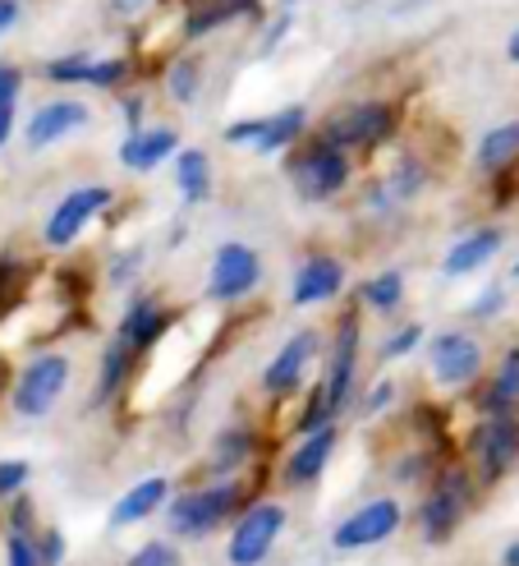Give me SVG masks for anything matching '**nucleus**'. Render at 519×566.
<instances>
[{
	"mask_svg": "<svg viewBox=\"0 0 519 566\" xmlns=\"http://www.w3.org/2000/svg\"><path fill=\"white\" fill-rule=\"evenodd\" d=\"M285 171H290V185L304 203H327L350 185V153L327 144V138H308Z\"/></svg>",
	"mask_w": 519,
	"mask_h": 566,
	"instance_id": "f257e3e1",
	"label": "nucleus"
},
{
	"mask_svg": "<svg viewBox=\"0 0 519 566\" xmlns=\"http://www.w3.org/2000/svg\"><path fill=\"white\" fill-rule=\"evenodd\" d=\"M235 506H240V484H230V479L225 484L193 489L170 502V530L184 534V539H203V534H212L216 525L235 516Z\"/></svg>",
	"mask_w": 519,
	"mask_h": 566,
	"instance_id": "f03ea898",
	"label": "nucleus"
},
{
	"mask_svg": "<svg viewBox=\"0 0 519 566\" xmlns=\"http://www.w3.org/2000/svg\"><path fill=\"white\" fill-rule=\"evenodd\" d=\"M391 134H395V106H386V102H354V106L336 111V116L322 125V134H317V138H327V144L354 153V148H378V144H386Z\"/></svg>",
	"mask_w": 519,
	"mask_h": 566,
	"instance_id": "7ed1b4c3",
	"label": "nucleus"
},
{
	"mask_svg": "<svg viewBox=\"0 0 519 566\" xmlns=\"http://www.w3.org/2000/svg\"><path fill=\"white\" fill-rule=\"evenodd\" d=\"M65 387H70V355L46 350L38 359H28L23 374L14 378V410L23 419H42L65 396Z\"/></svg>",
	"mask_w": 519,
	"mask_h": 566,
	"instance_id": "20e7f679",
	"label": "nucleus"
},
{
	"mask_svg": "<svg viewBox=\"0 0 519 566\" xmlns=\"http://www.w3.org/2000/svg\"><path fill=\"white\" fill-rule=\"evenodd\" d=\"M308 129V111L304 106H285L276 116H253V120H235L225 125V144L235 148H253L257 157H272V153H285L295 148Z\"/></svg>",
	"mask_w": 519,
	"mask_h": 566,
	"instance_id": "39448f33",
	"label": "nucleus"
},
{
	"mask_svg": "<svg viewBox=\"0 0 519 566\" xmlns=\"http://www.w3.org/2000/svg\"><path fill=\"white\" fill-rule=\"evenodd\" d=\"M280 530H285V506L276 502H257L248 506V512L235 521V534H230V566H263L280 539Z\"/></svg>",
	"mask_w": 519,
	"mask_h": 566,
	"instance_id": "423d86ee",
	"label": "nucleus"
},
{
	"mask_svg": "<svg viewBox=\"0 0 519 566\" xmlns=\"http://www.w3.org/2000/svg\"><path fill=\"white\" fill-rule=\"evenodd\" d=\"M257 281H263V259H257V249L244 240H225L212 259V272H208V295L216 304H235V300L257 291Z\"/></svg>",
	"mask_w": 519,
	"mask_h": 566,
	"instance_id": "0eeeda50",
	"label": "nucleus"
},
{
	"mask_svg": "<svg viewBox=\"0 0 519 566\" xmlns=\"http://www.w3.org/2000/svg\"><path fill=\"white\" fill-rule=\"evenodd\" d=\"M110 189L106 185H78V189H70L61 203H55V212L46 217V231H42V240L51 244V249H70V244H78V235L93 226V217H102L106 208H110Z\"/></svg>",
	"mask_w": 519,
	"mask_h": 566,
	"instance_id": "6e6552de",
	"label": "nucleus"
},
{
	"mask_svg": "<svg viewBox=\"0 0 519 566\" xmlns=\"http://www.w3.org/2000/svg\"><path fill=\"white\" fill-rule=\"evenodd\" d=\"M474 461H478L483 484H497L501 474H510V465L519 461V419H515V410L487 415L478 423V433H474Z\"/></svg>",
	"mask_w": 519,
	"mask_h": 566,
	"instance_id": "1a4fd4ad",
	"label": "nucleus"
},
{
	"mask_svg": "<svg viewBox=\"0 0 519 566\" xmlns=\"http://www.w3.org/2000/svg\"><path fill=\"white\" fill-rule=\"evenodd\" d=\"M469 497H474L469 474H465V470H446V474L437 479V489L427 493L423 512H419V516H423V539H427V544H446L451 534H455V525H459V516H465Z\"/></svg>",
	"mask_w": 519,
	"mask_h": 566,
	"instance_id": "9d476101",
	"label": "nucleus"
},
{
	"mask_svg": "<svg viewBox=\"0 0 519 566\" xmlns=\"http://www.w3.org/2000/svg\"><path fill=\"white\" fill-rule=\"evenodd\" d=\"M400 521H405V512H400V502L395 497H372V502H363L354 516H345L340 525H336V534H331V544L336 548H378V544H386L391 534L400 530Z\"/></svg>",
	"mask_w": 519,
	"mask_h": 566,
	"instance_id": "9b49d317",
	"label": "nucleus"
},
{
	"mask_svg": "<svg viewBox=\"0 0 519 566\" xmlns=\"http://www.w3.org/2000/svg\"><path fill=\"white\" fill-rule=\"evenodd\" d=\"M51 83H88V88H106L115 93L120 83L129 78V61L125 55H88V51H74V55H55L42 70Z\"/></svg>",
	"mask_w": 519,
	"mask_h": 566,
	"instance_id": "f8f14e48",
	"label": "nucleus"
},
{
	"mask_svg": "<svg viewBox=\"0 0 519 566\" xmlns=\"http://www.w3.org/2000/svg\"><path fill=\"white\" fill-rule=\"evenodd\" d=\"M427 359H432V378L442 387H469L483 374V346L469 332H442L432 342Z\"/></svg>",
	"mask_w": 519,
	"mask_h": 566,
	"instance_id": "ddd939ff",
	"label": "nucleus"
},
{
	"mask_svg": "<svg viewBox=\"0 0 519 566\" xmlns=\"http://www.w3.org/2000/svg\"><path fill=\"white\" fill-rule=\"evenodd\" d=\"M322 350V336H317L313 327H304V332H295L290 342H285L280 350H276V359L263 369V391L267 396H290V391H299L304 387V378H308V364H313V355Z\"/></svg>",
	"mask_w": 519,
	"mask_h": 566,
	"instance_id": "4468645a",
	"label": "nucleus"
},
{
	"mask_svg": "<svg viewBox=\"0 0 519 566\" xmlns=\"http://www.w3.org/2000/svg\"><path fill=\"white\" fill-rule=\"evenodd\" d=\"M354 374H359V318H354V314H345L340 327H336V346H331L327 382H322V396H327L331 415H340L345 406H350Z\"/></svg>",
	"mask_w": 519,
	"mask_h": 566,
	"instance_id": "2eb2a0df",
	"label": "nucleus"
},
{
	"mask_svg": "<svg viewBox=\"0 0 519 566\" xmlns=\"http://www.w3.org/2000/svg\"><path fill=\"white\" fill-rule=\"evenodd\" d=\"M88 120H93V111L83 106V102H74V97H55V102H42L33 116H28L23 138H28V148H51V144H61V138L78 134Z\"/></svg>",
	"mask_w": 519,
	"mask_h": 566,
	"instance_id": "dca6fc26",
	"label": "nucleus"
},
{
	"mask_svg": "<svg viewBox=\"0 0 519 566\" xmlns=\"http://www.w3.org/2000/svg\"><path fill=\"white\" fill-rule=\"evenodd\" d=\"M345 291V263L331 259V253H313V259L299 263L295 281H290V304L295 308H313V304H327Z\"/></svg>",
	"mask_w": 519,
	"mask_h": 566,
	"instance_id": "f3484780",
	"label": "nucleus"
},
{
	"mask_svg": "<svg viewBox=\"0 0 519 566\" xmlns=\"http://www.w3.org/2000/svg\"><path fill=\"white\" fill-rule=\"evenodd\" d=\"M180 153V134L170 125H152V129H129V138L120 144V166L134 176L157 171L161 161H170Z\"/></svg>",
	"mask_w": 519,
	"mask_h": 566,
	"instance_id": "a211bd4d",
	"label": "nucleus"
},
{
	"mask_svg": "<svg viewBox=\"0 0 519 566\" xmlns=\"http://www.w3.org/2000/svg\"><path fill=\"white\" fill-rule=\"evenodd\" d=\"M501 244H506V235L497 231V226H478V231H469L465 240H455V244L446 249L442 272H446V276H469V272H478L483 263H492L497 253H501Z\"/></svg>",
	"mask_w": 519,
	"mask_h": 566,
	"instance_id": "6ab92c4d",
	"label": "nucleus"
},
{
	"mask_svg": "<svg viewBox=\"0 0 519 566\" xmlns=\"http://www.w3.org/2000/svg\"><path fill=\"white\" fill-rule=\"evenodd\" d=\"M331 451H336V423H322V429L304 433V442L295 447V457L285 461V484H295V489L299 484H313V479L327 470Z\"/></svg>",
	"mask_w": 519,
	"mask_h": 566,
	"instance_id": "aec40b11",
	"label": "nucleus"
},
{
	"mask_svg": "<svg viewBox=\"0 0 519 566\" xmlns=\"http://www.w3.org/2000/svg\"><path fill=\"white\" fill-rule=\"evenodd\" d=\"M244 14H257V0H189L184 6V38L198 42V38H208Z\"/></svg>",
	"mask_w": 519,
	"mask_h": 566,
	"instance_id": "412c9836",
	"label": "nucleus"
},
{
	"mask_svg": "<svg viewBox=\"0 0 519 566\" xmlns=\"http://www.w3.org/2000/svg\"><path fill=\"white\" fill-rule=\"evenodd\" d=\"M161 332H166V308H161L157 300H134V304L125 308L115 342H125L134 355H142V350H152V346L161 342Z\"/></svg>",
	"mask_w": 519,
	"mask_h": 566,
	"instance_id": "4be33fe9",
	"label": "nucleus"
},
{
	"mask_svg": "<svg viewBox=\"0 0 519 566\" xmlns=\"http://www.w3.org/2000/svg\"><path fill=\"white\" fill-rule=\"evenodd\" d=\"M474 161H478L483 176H506L510 166L519 161V120H506V125H497V129H487V134L478 138Z\"/></svg>",
	"mask_w": 519,
	"mask_h": 566,
	"instance_id": "5701e85b",
	"label": "nucleus"
},
{
	"mask_svg": "<svg viewBox=\"0 0 519 566\" xmlns=\"http://www.w3.org/2000/svg\"><path fill=\"white\" fill-rule=\"evenodd\" d=\"M170 497V484L166 479H142V484H134L120 502L110 506V525H138V521H148L152 512H161Z\"/></svg>",
	"mask_w": 519,
	"mask_h": 566,
	"instance_id": "b1692460",
	"label": "nucleus"
},
{
	"mask_svg": "<svg viewBox=\"0 0 519 566\" xmlns=\"http://www.w3.org/2000/svg\"><path fill=\"white\" fill-rule=\"evenodd\" d=\"M176 180H180V193L184 203H208L212 193V161L203 148H180L176 153Z\"/></svg>",
	"mask_w": 519,
	"mask_h": 566,
	"instance_id": "393cba45",
	"label": "nucleus"
},
{
	"mask_svg": "<svg viewBox=\"0 0 519 566\" xmlns=\"http://www.w3.org/2000/svg\"><path fill=\"white\" fill-rule=\"evenodd\" d=\"M515 406H519V346L506 350L492 387H487V396H483V415H501V410H515Z\"/></svg>",
	"mask_w": 519,
	"mask_h": 566,
	"instance_id": "a878e982",
	"label": "nucleus"
},
{
	"mask_svg": "<svg viewBox=\"0 0 519 566\" xmlns=\"http://www.w3.org/2000/svg\"><path fill=\"white\" fill-rule=\"evenodd\" d=\"M166 93H170V102L193 106L198 93H203V61H198V55H180L166 74Z\"/></svg>",
	"mask_w": 519,
	"mask_h": 566,
	"instance_id": "bb28decb",
	"label": "nucleus"
},
{
	"mask_svg": "<svg viewBox=\"0 0 519 566\" xmlns=\"http://www.w3.org/2000/svg\"><path fill=\"white\" fill-rule=\"evenodd\" d=\"M363 304L372 308V314H395L400 300H405V276L400 272H378L372 281H363Z\"/></svg>",
	"mask_w": 519,
	"mask_h": 566,
	"instance_id": "cd10ccee",
	"label": "nucleus"
},
{
	"mask_svg": "<svg viewBox=\"0 0 519 566\" xmlns=\"http://www.w3.org/2000/svg\"><path fill=\"white\" fill-rule=\"evenodd\" d=\"M129 364H134V350L125 342H110L106 355H102V382H97V401H110L115 387L129 378Z\"/></svg>",
	"mask_w": 519,
	"mask_h": 566,
	"instance_id": "c85d7f7f",
	"label": "nucleus"
},
{
	"mask_svg": "<svg viewBox=\"0 0 519 566\" xmlns=\"http://www.w3.org/2000/svg\"><path fill=\"white\" fill-rule=\"evenodd\" d=\"M248 457H253V433L248 429H230V433H221V442L212 451V474H230Z\"/></svg>",
	"mask_w": 519,
	"mask_h": 566,
	"instance_id": "c756f323",
	"label": "nucleus"
},
{
	"mask_svg": "<svg viewBox=\"0 0 519 566\" xmlns=\"http://www.w3.org/2000/svg\"><path fill=\"white\" fill-rule=\"evenodd\" d=\"M382 189L395 198V203H405V198H414V193L423 189V161H419V157H405V161H400L395 171H391V180H386Z\"/></svg>",
	"mask_w": 519,
	"mask_h": 566,
	"instance_id": "7c9ffc66",
	"label": "nucleus"
},
{
	"mask_svg": "<svg viewBox=\"0 0 519 566\" xmlns=\"http://www.w3.org/2000/svg\"><path fill=\"white\" fill-rule=\"evenodd\" d=\"M331 419H336V415H331V406H327L322 387H313L308 406H304V415H299V433H313V429H322V423H331Z\"/></svg>",
	"mask_w": 519,
	"mask_h": 566,
	"instance_id": "2f4dec72",
	"label": "nucleus"
},
{
	"mask_svg": "<svg viewBox=\"0 0 519 566\" xmlns=\"http://www.w3.org/2000/svg\"><path fill=\"white\" fill-rule=\"evenodd\" d=\"M419 342H423V327L419 323H410V327H400L391 342L382 346V359H405V355H414L419 350Z\"/></svg>",
	"mask_w": 519,
	"mask_h": 566,
	"instance_id": "473e14b6",
	"label": "nucleus"
},
{
	"mask_svg": "<svg viewBox=\"0 0 519 566\" xmlns=\"http://www.w3.org/2000/svg\"><path fill=\"white\" fill-rule=\"evenodd\" d=\"M6 557H10V566H42V553H38V544L28 539L23 530H14L10 539H6Z\"/></svg>",
	"mask_w": 519,
	"mask_h": 566,
	"instance_id": "72a5a7b5",
	"label": "nucleus"
},
{
	"mask_svg": "<svg viewBox=\"0 0 519 566\" xmlns=\"http://www.w3.org/2000/svg\"><path fill=\"white\" fill-rule=\"evenodd\" d=\"M125 566H180V553L170 544H148V548H138Z\"/></svg>",
	"mask_w": 519,
	"mask_h": 566,
	"instance_id": "f704fd0d",
	"label": "nucleus"
},
{
	"mask_svg": "<svg viewBox=\"0 0 519 566\" xmlns=\"http://www.w3.org/2000/svg\"><path fill=\"white\" fill-rule=\"evenodd\" d=\"M501 308H506V291H501V286H487V291L469 304V318H497Z\"/></svg>",
	"mask_w": 519,
	"mask_h": 566,
	"instance_id": "c9c22d12",
	"label": "nucleus"
},
{
	"mask_svg": "<svg viewBox=\"0 0 519 566\" xmlns=\"http://www.w3.org/2000/svg\"><path fill=\"white\" fill-rule=\"evenodd\" d=\"M19 93H23V70L14 61H0V106L19 102Z\"/></svg>",
	"mask_w": 519,
	"mask_h": 566,
	"instance_id": "e433bc0d",
	"label": "nucleus"
},
{
	"mask_svg": "<svg viewBox=\"0 0 519 566\" xmlns=\"http://www.w3.org/2000/svg\"><path fill=\"white\" fill-rule=\"evenodd\" d=\"M28 484V461H0V497H10Z\"/></svg>",
	"mask_w": 519,
	"mask_h": 566,
	"instance_id": "4c0bfd02",
	"label": "nucleus"
},
{
	"mask_svg": "<svg viewBox=\"0 0 519 566\" xmlns=\"http://www.w3.org/2000/svg\"><path fill=\"white\" fill-rule=\"evenodd\" d=\"M391 401H395V382H378V387H372V391H368V401H363V410H368V415H382V410H386Z\"/></svg>",
	"mask_w": 519,
	"mask_h": 566,
	"instance_id": "58836bf2",
	"label": "nucleus"
},
{
	"mask_svg": "<svg viewBox=\"0 0 519 566\" xmlns=\"http://www.w3.org/2000/svg\"><path fill=\"white\" fill-rule=\"evenodd\" d=\"M38 553H42V566H55V562L65 557V539L51 530V534H46V544H38Z\"/></svg>",
	"mask_w": 519,
	"mask_h": 566,
	"instance_id": "ea45409f",
	"label": "nucleus"
},
{
	"mask_svg": "<svg viewBox=\"0 0 519 566\" xmlns=\"http://www.w3.org/2000/svg\"><path fill=\"white\" fill-rule=\"evenodd\" d=\"M142 10H152V0H110V14L115 19H134Z\"/></svg>",
	"mask_w": 519,
	"mask_h": 566,
	"instance_id": "a19ab883",
	"label": "nucleus"
},
{
	"mask_svg": "<svg viewBox=\"0 0 519 566\" xmlns=\"http://www.w3.org/2000/svg\"><path fill=\"white\" fill-rule=\"evenodd\" d=\"M138 259H142V253L134 249V253H125V259H120V263H115V268H110V281H115V286H125V281L134 276V268H138Z\"/></svg>",
	"mask_w": 519,
	"mask_h": 566,
	"instance_id": "79ce46f5",
	"label": "nucleus"
},
{
	"mask_svg": "<svg viewBox=\"0 0 519 566\" xmlns=\"http://www.w3.org/2000/svg\"><path fill=\"white\" fill-rule=\"evenodd\" d=\"M14 23H19V0H0V38H6Z\"/></svg>",
	"mask_w": 519,
	"mask_h": 566,
	"instance_id": "37998d69",
	"label": "nucleus"
},
{
	"mask_svg": "<svg viewBox=\"0 0 519 566\" xmlns=\"http://www.w3.org/2000/svg\"><path fill=\"white\" fill-rule=\"evenodd\" d=\"M14 134V102L0 106V148H6V138Z\"/></svg>",
	"mask_w": 519,
	"mask_h": 566,
	"instance_id": "c03bdc74",
	"label": "nucleus"
},
{
	"mask_svg": "<svg viewBox=\"0 0 519 566\" xmlns=\"http://www.w3.org/2000/svg\"><path fill=\"white\" fill-rule=\"evenodd\" d=\"M125 120H129V129H142L138 120H142V97H125Z\"/></svg>",
	"mask_w": 519,
	"mask_h": 566,
	"instance_id": "a18cd8bd",
	"label": "nucleus"
},
{
	"mask_svg": "<svg viewBox=\"0 0 519 566\" xmlns=\"http://www.w3.org/2000/svg\"><path fill=\"white\" fill-rule=\"evenodd\" d=\"M501 566H519V539H515V544L501 553Z\"/></svg>",
	"mask_w": 519,
	"mask_h": 566,
	"instance_id": "49530a36",
	"label": "nucleus"
},
{
	"mask_svg": "<svg viewBox=\"0 0 519 566\" xmlns=\"http://www.w3.org/2000/svg\"><path fill=\"white\" fill-rule=\"evenodd\" d=\"M506 55H510V61L519 65V28H515V33H510V42H506Z\"/></svg>",
	"mask_w": 519,
	"mask_h": 566,
	"instance_id": "de8ad7c7",
	"label": "nucleus"
},
{
	"mask_svg": "<svg viewBox=\"0 0 519 566\" xmlns=\"http://www.w3.org/2000/svg\"><path fill=\"white\" fill-rule=\"evenodd\" d=\"M280 6H285V10H290V6H299V0H280Z\"/></svg>",
	"mask_w": 519,
	"mask_h": 566,
	"instance_id": "09e8293b",
	"label": "nucleus"
},
{
	"mask_svg": "<svg viewBox=\"0 0 519 566\" xmlns=\"http://www.w3.org/2000/svg\"><path fill=\"white\" fill-rule=\"evenodd\" d=\"M0 378H6V364H0Z\"/></svg>",
	"mask_w": 519,
	"mask_h": 566,
	"instance_id": "8fccbe9b",
	"label": "nucleus"
},
{
	"mask_svg": "<svg viewBox=\"0 0 519 566\" xmlns=\"http://www.w3.org/2000/svg\"><path fill=\"white\" fill-rule=\"evenodd\" d=\"M515 276H519V263H515Z\"/></svg>",
	"mask_w": 519,
	"mask_h": 566,
	"instance_id": "3c124183",
	"label": "nucleus"
}]
</instances>
